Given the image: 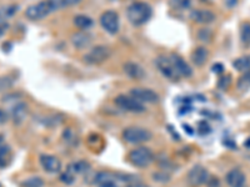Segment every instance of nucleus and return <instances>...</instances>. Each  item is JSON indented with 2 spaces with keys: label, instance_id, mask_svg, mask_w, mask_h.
Wrapping results in <instances>:
<instances>
[{
  "label": "nucleus",
  "instance_id": "nucleus-1",
  "mask_svg": "<svg viewBox=\"0 0 250 187\" xmlns=\"http://www.w3.org/2000/svg\"><path fill=\"white\" fill-rule=\"evenodd\" d=\"M126 17L133 25L139 26L145 24L151 17V8L148 3L137 1L133 3L126 10Z\"/></svg>",
  "mask_w": 250,
  "mask_h": 187
},
{
  "label": "nucleus",
  "instance_id": "nucleus-2",
  "mask_svg": "<svg viewBox=\"0 0 250 187\" xmlns=\"http://www.w3.org/2000/svg\"><path fill=\"white\" fill-rule=\"evenodd\" d=\"M57 9V0H42L39 3L28 6V9L25 10V17L31 21H38V20L46 18Z\"/></svg>",
  "mask_w": 250,
  "mask_h": 187
},
{
  "label": "nucleus",
  "instance_id": "nucleus-3",
  "mask_svg": "<svg viewBox=\"0 0 250 187\" xmlns=\"http://www.w3.org/2000/svg\"><path fill=\"white\" fill-rule=\"evenodd\" d=\"M154 160V153L150 149L140 146V148L134 149L129 153V161L133 166L139 168H144L150 166Z\"/></svg>",
  "mask_w": 250,
  "mask_h": 187
},
{
  "label": "nucleus",
  "instance_id": "nucleus-4",
  "mask_svg": "<svg viewBox=\"0 0 250 187\" xmlns=\"http://www.w3.org/2000/svg\"><path fill=\"white\" fill-rule=\"evenodd\" d=\"M130 179V176L114 175L110 172H98L94 176V185L98 187H120V185L125 184Z\"/></svg>",
  "mask_w": 250,
  "mask_h": 187
},
{
  "label": "nucleus",
  "instance_id": "nucleus-5",
  "mask_svg": "<svg viewBox=\"0 0 250 187\" xmlns=\"http://www.w3.org/2000/svg\"><path fill=\"white\" fill-rule=\"evenodd\" d=\"M123 137L129 144L138 145L148 142L151 139V132L146 129L139 128V126H130L123 131Z\"/></svg>",
  "mask_w": 250,
  "mask_h": 187
},
{
  "label": "nucleus",
  "instance_id": "nucleus-6",
  "mask_svg": "<svg viewBox=\"0 0 250 187\" xmlns=\"http://www.w3.org/2000/svg\"><path fill=\"white\" fill-rule=\"evenodd\" d=\"M110 55L111 51L108 46L98 45L89 51L88 54L84 56V60H85V62L89 64V65H100L102 62L106 61Z\"/></svg>",
  "mask_w": 250,
  "mask_h": 187
},
{
  "label": "nucleus",
  "instance_id": "nucleus-7",
  "mask_svg": "<svg viewBox=\"0 0 250 187\" xmlns=\"http://www.w3.org/2000/svg\"><path fill=\"white\" fill-rule=\"evenodd\" d=\"M115 104L123 110L130 111V112L139 113L145 111V106L131 95H119L115 97Z\"/></svg>",
  "mask_w": 250,
  "mask_h": 187
},
{
  "label": "nucleus",
  "instance_id": "nucleus-8",
  "mask_svg": "<svg viewBox=\"0 0 250 187\" xmlns=\"http://www.w3.org/2000/svg\"><path fill=\"white\" fill-rule=\"evenodd\" d=\"M100 25L105 31H108L109 34H117L119 30L120 21L119 15L114 10H106L100 17Z\"/></svg>",
  "mask_w": 250,
  "mask_h": 187
},
{
  "label": "nucleus",
  "instance_id": "nucleus-9",
  "mask_svg": "<svg viewBox=\"0 0 250 187\" xmlns=\"http://www.w3.org/2000/svg\"><path fill=\"white\" fill-rule=\"evenodd\" d=\"M208 179H209V172L205 168L200 166V165H196L191 168L187 176L188 184L190 185L191 187H199L203 185L207 184Z\"/></svg>",
  "mask_w": 250,
  "mask_h": 187
},
{
  "label": "nucleus",
  "instance_id": "nucleus-10",
  "mask_svg": "<svg viewBox=\"0 0 250 187\" xmlns=\"http://www.w3.org/2000/svg\"><path fill=\"white\" fill-rule=\"evenodd\" d=\"M156 66L159 69V71L164 75L165 77H168L169 80H173V81H176L179 80V75L176 73L175 68H174L173 62H171L170 56H159L156 59Z\"/></svg>",
  "mask_w": 250,
  "mask_h": 187
},
{
  "label": "nucleus",
  "instance_id": "nucleus-11",
  "mask_svg": "<svg viewBox=\"0 0 250 187\" xmlns=\"http://www.w3.org/2000/svg\"><path fill=\"white\" fill-rule=\"evenodd\" d=\"M130 95L133 97L140 101L142 104H156L159 101V96L155 91L150 89L144 88H134L130 90Z\"/></svg>",
  "mask_w": 250,
  "mask_h": 187
},
{
  "label": "nucleus",
  "instance_id": "nucleus-12",
  "mask_svg": "<svg viewBox=\"0 0 250 187\" xmlns=\"http://www.w3.org/2000/svg\"><path fill=\"white\" fill-rule=\"evenodd\" d=\"M170 60L173 62L174 68H175L176 73L180 77H190L193 74V70H191L190 65L183 59L182 56H179L178 54H171Z\"/></svg>",
  "mask_w": 250,
  "mask_h": 187
},
{
  "label": "nucleus",
  "instance_id": "nucleus-13",
  "mask_svg": "<svg viewBox=\"0 0 250 187\" xmlns=\"http://www.w3.org/2000/svg\"><path fill=\"white\" fill-rule=\"evenodd\" d=\"M40 165L49 173H58L62 170V162L55 156L42 155L40 156Z\"/></svg>",
  "mask_w": 250,
  "mask_h": 187
},
{
  "label": "nucleus",
  "instance_id": "nucleus-14",
  "mask_svg": "<svg viewBox=\"0 0 250 187\" xmlns=\"http://www.w3.org/2000/svg\"><path fill=\"white\" fill-rule=\"evenodd\" d=\"M225 182L229 187H244L247 184V179L242 170L233 168L225 176Z\"/></svg>",
  "mask_w": 250,
  "mask_h": 187
},
{
  "label": "nucleus",
  "instance_id": "nucleus-15",
  "mask_svg": "<svg viewBox=\"0 0 250 187\" xmlns=\"http://www.w3.org/2000/svg\"><path fill=\"white\" fill-rule=\"evenodd\" d=\"M13 104H14V105L12 106L10 115H12L13 121L17 125H20L24 120H25L26 115H28V106H26L25 102L21 101H15L13 102Z\"/></svg>",
  "mask_w": 250,
  "mask_h": 187
},
{
  "label": "nucleus",
  "instance_id": "nucleus-16",
  "mask_svg": "<svg viewBox=\"0 0 250 187\" xmlns=\"http://www.w3.org/2000/svg\"><path fill=\"white\" fill-rule=\"evenodd\" d=\"M191 19L199 24H210L215 20V14L208 9H196L190 14Z\"/></svg>",
  "mask_w": 250,
  "mask_h": 187
},
{
  "label": "nucleus",
  "instance_id": "nucleus-17",
  "mask_svg": "<svg viewBox=\"0 0 250 187\" xmlns=\"http://www.w3.org/2000/svg\"><path fill=\"white\" fill-rule=\"evenodd\" d=\"M71 43L77 49H85L93 43V37L86 31H79L71 37Z\"/></svg>",
  "mask_w": 250,
  "mask_h": 187
},
{
  "label": "nucleus",
  "instance_id": "nucleus-18",
  "mask_svg": "<svg viewBox=\"0 0 250 187\" xmlns=\"http://www.w3.org/2000/svg\"><path fill=\"white\" fill-rule=\"evenodd\" d=\"M123 69H124L125 74L128 75L129 77H131V79L139 80L145 76V71L143 70L142 66H140L139 64H137V62H125Z\"/></svg>",
  "mask_w": 250,
  "mask_h": 187
},
{
  "label": "nucleus",
  "instance_id": "nucleus-19",
  "mask_svg": "<svg viewBox=\"0 0 250 187\" xmlns=\"http://www.w3.org/2000/svg\"><path fill=\"white\" fill-rule=\"evenodd\" d=\"M12 149L4 142H0V168H5L12 161Z\"/></svg>",
  "mask_w": 250,
  "mask_h": 187
},
{
  "label": "nucleus",
  "instance_id": "nucleus-20",
  "mask_svg": "<svg viewBox=\"0 0 250 187\" xmlns=\"http://www.w3.org/2000/svg\"><path fill=\"white\" fill-rule=\"evenodd\" d=\"M208 56H209V53H208L207 49L203 48V46H199V48H196L195 50L193 51L191 60H193V62L196 66H202L207 62Z\"/></svg>",
  "mask_w": 250,
  "mask_h": 187
},
{
  "label": "nucleus",
  "instance_id": "nucleus-21",
  "mask_svg": "<svg viewBox=\"0 0 250 187\" xmlns=\"http://www.w3.org/2000/svg\"><path fill=\"white\" fill-rule=\"evenodd\" d=\"M68 168H70L75 175H84V173L89 172V170H90V165L86 161H77L69 165Z\"/></svg>",
  "mask_w": 250,
  "mask_h": 187
},
{
  "label": "nucleus",
  "instance_id": "nucleus-22",
  "mask_svg": "<svg viewBox=\"0 0 250 187\" xmlns=\"http://www.w3.org/2000/svg\"><path fill=\"white\" fill-rule=\"evenodd\" d=\"M236 88L240 93H247L250 89V70L244 71L236 82Z\"/></svg>",
  "mask_w": 250,
  "mask_h": 187
},
{
  "label": "nucleus",
  "instance_id": "nucleus-23",
  "mask_svg": "<svg viewBox=\"0 0 250 187\" xmlns=\"http://www.w3.org/2000/svg\"><path fill=\"white\" fill-rule=\"evenodd\" d=\"M74 24L75 26H78L82 30H88L89 28L94 25V21L86 15H77L74 18Z\"/></svg>",
  "mask_w": 250,
  "mask_h": 187
},
{
  "label": "nucleus",
  "instance_id": "nucleus-24",
  "mask_svg": "<svg viewBox=\"0 0 250 187\" xmlns=\"http://www.w3.org/2000/svg\"><path fill=\"white\" fill-rule=\"evenodd\" d=\"M18 6L17 5H6L0 8V24H4L8 19L13 17L17 13Z\"/></svg>",
  "mask_w": 250,
  "mask_h": 187
},
{
  "label": "nucleus",
  "instance_id": "nucleus-25",
  "mask_svg": "<svg viewBox=\"0 0 250 187\" xmlns=\"http://www.w3.org/2000/svg\"><path fill=\"white\" fill-rule=\"evenodd\" d=\"M233 66L235 70L244 73V71L250 70V56H242L239 59L234 60Z\"/></svg>",
  "mask_w": 250,
  "mask_h": 187
},
{
  "label": "nucleus",
  "instance_id": "nucleus-26",
  "mask_svg": "<svg viewBox=\"0 0 250 187\" xmlns=\"http://www.w3.org/2000/svg\"><path fill=\"white\" fill-rule=\"evenodd\" d=\"M240 40L244 45H250V23L245 21L240 26Z\"/></svg>",
  "mask_w": 250,
  "mask_h": 187
},
{
  "label": "nucleus",
  "instance_id": "nucleus-27",
  "mask_svg": "<svg viewBox=\"0 0 250 187\" xmlns=\"http://www.w3.org/2000/svg\"><path fill=\"white\" fill-rule=\"evenodd\" d=\"M75 179H77V175H75L70 168H66L65 172H62V175H60V180L66 185H73V182L75 181Z\"/></svg>",
  "mask_w": 250,
  "mask_h": 187
},
{
  "label": "nucleus",
  "instance_id": "nucleus-28",
  "mask_svg": "<svg viewBox=\"0 0 250 187\" xmlns=\"http://www.w3.org/2000/svg\"><path fill=\"white\" fill-rule=\"evenodd\" d=\"M14 84V79L12 76H0V91H5L8 89H10Z\"/></svg>",
  "mask_w": 250,
  "mask_h": 187
},
{
  "label": "nucleus",
  "instance_id": "nucleus-29",
  "mask_svg": "<svg viewBox=\"0 0 250 187\" xmlns=\"http://www.w3.org/2000/svg\"><path fill=\"white\" fill-rule=\"evenodd\" d=\"M44 181L40 177H30L23 182V187H43Z\"/></svg>",
  "mask_w": 250,
  "mask_h": 187
},
{
  "label": "nucleus",
  "instance_id": "nucleus-30",
  "mask_svg": "<svg viewBox=\"0 0 250 187\" xmlns=\"http://www.w3.org/2000/svg\"><path fill=\"white\" fill-rule=\"evenodd\" d=\"M82 0H57L58 8H70L78 5Z\"/></svg>",
  "mask_w": 250,
  "mask_h": 187
},
{
  "label": "nucleus",
  "instance_id": "nucleus-31",
  "mask_svg": "<svg viewBox=\"0 0 250 187\" xmlns=\"http://www.w3.org/2000/svg\"><path fill=\"white\" fill-rule=\"evenodd\" d=\"M170 4L175 9H187L190 5V0H170Z\"/></svg>",
  "mask_w": 250,
  "mask_h": 187
},
{
  "label": "nucleus",
  "instance_id": "nucleus-32",
  "mask_svg": "<svg viewBox=\"0 0 250 187\" xmlns=\"http://www.w3.org/2000/svg\"><path fill=\"white\" fill-rule=\"evenodd\" d=\"M207 185L209 187H220V182H219L218 177H209L207 181Z\"/></svg>",
  "mask_w": 250,
  "mask_h": 187
},
{
  "label": "nucleus",
  "instance_id": "nucleus-33",
  "mask_svg": "<svg viewBox=\"0 0 250 187\" xmlns=\"http://www.w3.org/2000/svg\"><path fill=\"white\" fill-rule=\"evenodd\" d=\"M6 120H8V112L3 109H0V125L5 124Z\"/></svg>",
  "mask_w": 250,
  "mask_h": 187
},
{
  "label": "nucleus",
  "instance_id": "nucleus-34",
  "mask_svg": "<svg viewBox=\"0 0 250 187\" xmlns=\"http://www.w3.org/2000/svg\"><path fill=\"white\" fill-rule=\"evenodd\" d=\"M224 3L229 9H233L238 5V0H224Z\"/></svg>",
  "mask_w": 250,
  "mask_h": 187
},
{
  "label": "nucleus",
  "instance_id": "nucleus-35",
  "mask_svg": "<svg viewBox=\"0 0 250 187\" xmlns=\"http://www.w3.org/2000/svg\"><path fill=\"white\" fill-rule=\"evenodd\" d=\"M8 24L4 23V24H0V37H3L4 34H5L6 29H8Z\"/></svg>",
  "mask_w": 250,
  "mask_h": 187
},
{
  "label": "nucleus",
  "instance_id": "nucleus-36",
  "mask_svg": "<svg viewBox=\"0 0 250 187\" xmlns=\"http://www.w3.org/2000/svg\"><path fill=\"white\" fill-rule=\"evenodd\" d=\"M245 148H248V149H250V137H249V139H248L247 140V141H245Z\"/></svg>",
  "mask_w": 250,
  "mask_h": 187
},
{
  "label": "nucleus",
  "instance_id": "nucleus-37",
  "mask_svg": "<svg viewBox=\"0 0 250 187\" xmlns=\"http://www.w3.org/2000/svg\"><path fill=\"white\" fill-rule=\"evenodd\" d=\"M0 142H1V137H0Z\"/></svg>",
  "mask_w": 250,
  "mask_h": 187
}]
</instances>
